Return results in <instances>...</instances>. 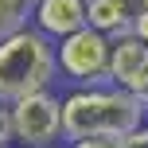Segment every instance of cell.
Listing matches in <instances>:
<instances>
[{
  "label": "cell",
  "instance_id": "obj_4",
  "mask_svg": "<svg viewBox=\"0 0 148 148\" xmlns=\"http://www.w3.org/2000/svg\"><path fill=\"white\" fill-rule=\"evenodd\" d=\"M8 109H12V144L51 148L55 140H66V133H62V97L55 90L31 94L23 101L8 105Z\"/></svg>",
  "mask_w": 148,
  "mask_h": 148
},
{
  "label": "cell",
  "instance_id": "obj_7",
  "mask_svg": "<svg viewBox=\"0 0 148 148\" xmlns=\"http://www.w3.org/2000/svg\"><path fill=\"white\" fill-rule=\"evenodd\" d=\"M27 20H31V4L27 0H0V39L20 31Z\"/></svg>",
  "mask_w": 148,
  "mask_h": 148
},
{
  "label": "cell",
  "instance_id": "obj_9",
  "mask_svg": "<svg viewBox=\"0 0 148 148\" xmlns=\"http://www.w3.org/2000/svg\"><path fill=\"white\" fill-rule=\"evenodd\" d=\"M66 148H121V136H82V140H70Z\"/></svg>",
  "mask_w": 148,
  "mask_h": 148
},
{
  "label": "cell",
  "instance_id": "obj_2",
  "mask_svg": "<svg viewBox=\"0 0 148 148\" xmlns=\"http://www.w3.org/2000/svg\"><path fill=\"white\" fill-rule=\"evenodd\" d=\"M59 82V51L31 23L0 39V105H16L31 94H47Z\"/></svg>",
  "mask_w": 148,
  "mask_h": 148
},
{
  "label": "cell",
  "instance_id": "obj_12",
  "mask_svg": "<svg viewBox=\"0 0 148 148\" xmlns=\"http://www.w3.org/2000/svg\"><path fill=\"white\" fill-rule=\"evenodd\" d=\"M27 4H31V8H35V4H39V0H27Z\"/></svg>",
  "mask_w": 148,
  "mask_h": 148
},
{
  "label": "cell",
  "instance_id": "obj_5",
  "mask_svg": "<svg viewBox=\"0 0 148 148\" xmlns=\"http://www.w3.org/2000/svg\"><path fill=\"white\" fill-rule=\"evenodd\" d=\"M109 82L129 90L133 97L148 101V43L136 31L113 39V62H109Z\"/></svg>",
  "mask_w": 148,
  "mask_h": 148
},
{
  "label": "cell",
  "instance_id": "obj_3",
  "mask_svg": "<svg viewBox=\"0 0 148 148\" xmlns=\"http://www.w3.org/2000/svg\"><path fill=\"white\" fill-rule=\"evenodd\" d=\"M59 51V78L70 90L78 86H105L109 82V62H113V39L94 27H82L78 35L55 43Z\"/></svg>",
  "mask_w": 148,
  "mask_h": 148
},
{
  "label": "cell",
  "instance_id": "obj_8",
  "mask_svg": "<svg viewBox=\"0 0 148 148\" xmlns=\"http://www.w3.org/2000/svg\"><path fill=\"white\" fill-rule=\"evenodd\" d=\"M113 4L121 8V16H125L129 27H136V23L148 16V0H113Z\"/></svg>",
  "mask_w": 148,
  "mask_h": 148
},
{
  "label": "cell",
  "instance_id": "obj_6",
  "mask_svg": "<svg viewBox=\"0 0 148 148\" xmlns=\"http://www.w3.org/2000/svg\"><path fill=\"white\" fill-rule=\"evenodd\" d=\"M27 23L51 43H62L82 27H90V0H39Z\"/></svg>",
  "mask_w": 148,
  "mask_h": 148
},
{
  "label": "cell",
  "instance_id": "obj_1",
  "mask_svg": "<svg viewBox=\"0 0 148 148\" xmlns=\"http://www.w3.org/2000/svg\"><path fill=\"white\" fill-rule=\"evenodd\" d=\"M148 121L144 101L129 90L113 86H78L62 94V133L70 140L82 136H129Z\"/></svg>",
  "mask_w": 148,
  "mask_h": 148
},
{
  "label": "cell",
  "instance_id": "obj_10",
  "mask_svg": "<svg viewBox=\"0 0 148 148\" xmlns=\"http://www.w3.org/2000/svg\"><path fill=\"white\" fill-rule=\"evenodd\" d=\"M0 148H12V109L0 105Z\"/></svg>",
  "mask_w": 148,
  "mask_h": 148
},
{
  "label": "cell",
  "instance_id": "obj_11",
  "mask_svg": "<svg viewBox=\"0 0 148 148\" xmlns=\"http://www.w3.org/2000/svg\"><path fill=\"white\" fill-rule=\"evenodd\" d=\"M133 31H136V35H140V39H144V43H148V16H144V20H140V23H136V27H133Z\"/></svg>",
  "mask_w": 148,
  "mask_h": 148
}]
</instances>
